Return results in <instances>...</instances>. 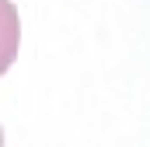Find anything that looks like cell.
<instances>
[{
  "label": "cell",
  "mask_w": 150,
  "mask_h": 147,
  "mask_svg": "<svg viewBox=\"0 0 150 147\" xmlns=\"http://www.w3.org/2000/svg\"><path fill=\"white\" fill-rule=\"evenodd\" d=\"M18 46H21V18H18V7L11 0H0V77L11 70V63L18 60Z\"/></svg>",
  "instance_id": "1"
},
{
  "label": "cell",
  "mask_w": 150,
  "mask_h": 147,
  "mask_svg": "<svg viewBox=\"0 0 150 147\" xmlns=\"http://www.w3.org/2000/svg\"><path fill=\"white\" fill-rule=\"evenodd\" d=\"M0 147H4V130H0Z\"/></svg>",
  "instance_id": "2"
}]
</instances>
